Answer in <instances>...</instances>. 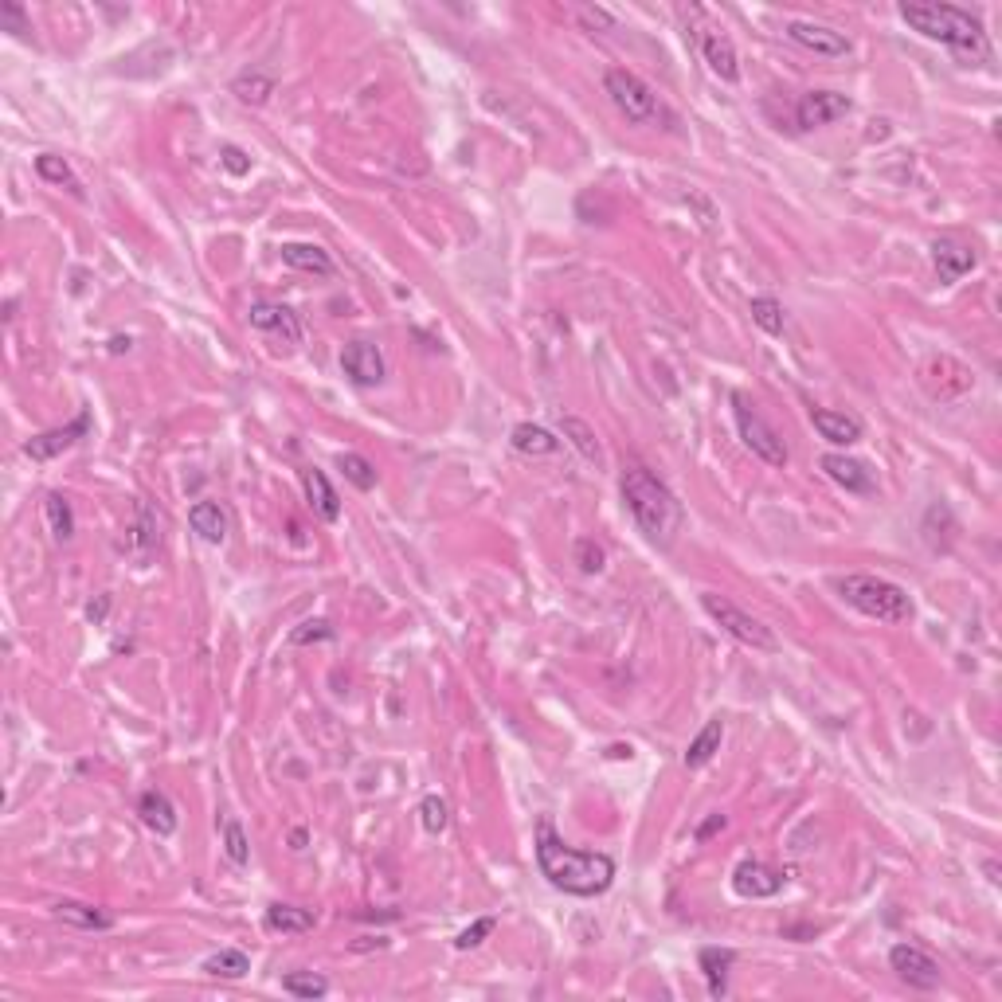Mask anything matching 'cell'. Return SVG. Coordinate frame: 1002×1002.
<instances>
[{
	"mask_svg": "<svg viewBox=\"0 0 1002 1002\" xmlns=\"http://www.w3.org/2000/svg\"><path fill=\"white\" fill-rule=\"evenodd\" d=\"M537 866L548 885L568 897H599L615 881V862L607 854L568 846L548 822L537 826Z\"/></svg>",
	"mask_w": 1002,
	"mask_h": 1002,
	"instance_id": "6da1fadb",
	"label": "cell"
},
{
	"mask_svg": "<svg viewBox=\"0 0 1002 1002\" xmlns=\"http://www.w3.org/2000/svg\"><path fill=\"white\" fill-rule=\"evenodd\" d=\"M623 501L650 545H674V537L682 533V501L674 498V490L662 478H654L646 466H627L623 470Z\"/></svg>",
	"mask_w": 1002,
	"mask_h": 1002,
	"instance_id": "7a4b0ae2",
	"label": "cell"
},
{
	"mask_svg": "<svg viewBox=\"0 0 1002 1002\" xmlns=\"http://www.w3.org/2000/svg\"><path fill=\"white\" fill-rule=\"evenodd\" d=\"M897 12H901V20L909 24L912 32L948 44L959 59L983 63L991 55V44H987V32H983L979 16H971L967 8H956V4H901Z\"/></svg>",
	"mask_w": 1002,
	"mask_h": 1002,
	"instance_id": "3957f363",
	"label": "cell"
},
{
	"mask_svg": "<svg viewBox=\"0 0 1002 1002\" xmlns=\"http://www.w3.org/2000/svg\"><path fill=\"white\" fill-rule=\"evenodd\" d=\"M834 592L842 595L854 611H862L877 623H909L912 619V599L901 584L881 580V576H866V572H850L834 580Z\"/></svg>",
	"mask_w": 1002,
	"mask_h": 1002,
	"instance_id": "277c9868",
	"label": "cell"
},
{
	"mask_svg": "<svg viewBox=\"0 0 1002 1002\" xmlns=\"http://www.w3.org/2000/svg\"><path fill=\"white\" fill-rule=\"evenodd\" d=\"M603 87L611 94V102L619 106V114L627 122H635V126H654V122L670 118V110L662 106V98L650 91L635 71H627V67H611L603 75Z\"/></svg>",
	"mask_w": 1002,
	"mask_h": 1002,
	"instance_id": "5b68a950",
	"label": "cell"
},
{
	"mask_svg": "<svg viewBox=\"0 0 1002 1002\" xmlns=\"http://www.w3.org/2000/svg\"><path fill=\"white\" fill-rule=\"evenodd\" d=\"M701 607H705V615H709L725 635L736 638L740 646H752V650H775V646H779L772 635V627H764L756 615L740 611V607H736L732 599H725V595L705 592L701 595Z\"/></svg>",
	"mask_w": 1002,
	"mask_h": 1002,
	"instance_id": "8992f818",
	"label": "cell"
},
{
	"mask_svg": "<svg viewBox=\"0 0 1002 1002\" xmlns=\"http://www.w3.org/2000/svg\"><path fill=\"white\" fill-rule=\"evenodd\" d=\"M732 408H736V427H740L744 447H748L756 458H764L768 466H787V447H783V439L775 435L772 423L756 411V404H752L744 392H736V396H732Z\"/></svg>",
	"mask_w": 1002,
	"mask_h": 1002,
	"instance_id": "52a82bcc",
	"label": "cell"
},
{
	"mask_svg": "<svg viewBox=\"0 0 1002 1002\" xmlns=\"http://www.w3.org/2000/svg\"><path fill=\"white\" fill-rule=\"evenodd\" d=\"M889 967L897 971V979H901V983H909V987H916V991H936V987H940V979H944L940 963L928 956V952L912 948V944H897V948L889 952Z\"/></svg>",
	"mask_w": 1002,
	"mask_h": 1002,
	"instance_id": "ba28073f",
	"label": "cell"
},
{
	"mask_svg": "<svg viewBox=\"0 0 1002 1002\" xmlns=\"http://www.w3.org/2000/svg\"><path fill=\"white\" fill-rule=\"evenodd\" d=\"M854 110V102L846 98V94L838 91H811L799 98V106H795V122L803 126V130H819V126H830V122H838V118H846Z\"/></svg>",
	"mask_w": 1002,
	"mask_h": 1002,
	"instance_id": "9c48e42d",
	"label": "cell"
},
{
	"mask_svg": "<svg viewBox=\"0 0 1002 1002\" xmlns=\"http://www.w3.org/2000/svg\"><path fill=\"white\" fill-rule=\"evenodd\" d=\"M87 431H91V415H87V411H79L67 427H55V431H44V435L28 439V443H24V455L36 458V462H47V458L71 451L79 439H87Z\"/></svg>",
	"mask_w": 1002,
	"mask_h": 1002,
	"instance_id": "30bf717a",
	"label": "cell"
},
{
	"mask_svg": "<svg viewBox=\"0 0 1002 1002\" xmlns=\"http://www.w3.org/2000/svg\"><path fill=\"white\" fill-rule=\"evenodd\" d=\"M787 40L807 47V51H815L822 59H842V55H850V40H846L842 32H834V28H826V24H811V20H791V24H787Z\"/></svg>",
	"mask_w": 1002,
	"mask_h": 1002,
	"instance_id": "8fae6325",
	"label": "cell"
},
{
	"mask_svg": "<svg viewBox=\"0 0 1002 1002\" xmlns=\"http://www.w3.org/2000/svg\"><path fill=\"white\" fill-rule=\"evenodd\" d=\"M341 368L357 388H376L384 380V353L372 341H349L341 353Z\"/></svg>",
	"mask_w": 1002,
	"mask_h": 1002,
	"instance_id": "7c38bea8",
	"label": "cell"
},
{
	"mask_svg": "<svg viewBox=\"0 0 1002 1002\" xmlns=\"http://www.w3.org/2000/svg\"><path fill=\"white\" fill-rule=\"evenodd\" d=\"M701 59L709 63V71L721 79V83H736L740 79V59H736V47L732 40L721 32V28H701Z\"/></svg>",
	"mask_w": 1002,
	"mask_h": 1002,
	"instance_id": "4fadbf2b",
	"label": "cell"
},
{
	"mask_svg": "<svg viewBox=\"0 0 1002 1002\" xmlns=\"http://www.w3.org/2000/svg\"><path fill=\"white\" fill-rule=\"evenodd\" d=\"M783 881H787V873L764 866V862H740L736 873H732V889H736L740 897H752V901L775 897V893L783 889Z\"/></svg>",
	"mask_w": 1002,
	"mask_h": 1002,
	"instance_id": "5bb4252c",
	"label": "cell"
},
{
	"mask_svg": "<svg viewBox=\"0 0 1002 1002\" xmlns=\"http://www.w3.org/2000/svg\"><path fill=\"white\" fill-rule=\"evenodd\" d=\"M247 318H251L255 329L274 333V337H282V341H290V345H298V341H302V321H298V314H294L290 306H278V302H255Z\"/></svg>",
	"mask_w": 1002,
	"mask_h": 1002,
	"instance_id": "9a60e30c",
	"label": "cell"
},
{
	"mask_svg": "<svg viewBox=\"0 0 1002 1002\" xmlns=\"http://www.w3.org/2000/svg\"><path fill=\"white\" fill-rule=\"evenodd\" d=\"M932 259H936L940 282H959L963 274H971L979 267V255L967 243H959V239H936L932 243Z\"/></svg>",
	"mask_w": 1002,
	"mask_h": 1002,
	"instance_id": "2e32d148",
	"label": "cell"
},
{
	"mask_svg": "<svg viewBox=\"0 0 1002 1002\" xmlns=\"http://www.w3.org/2000/svg\"><path fill=\"white\" fill-rule=\"evenodd\" d=\"M819 466L830 482H838V486L850 490V494H873V490H877V482H873V474L866 470V462H858V458L826 455Z\"/></svg>",
	"mask_w": 1002,
	"mask_h": 1002,
	"instance_id": "e0dca14e",
	"label": "cell"
},
{
	"mask_svg": "<svg viewBox=\"0 0 1002 1002\" xmlns=\"http://www.w3.org/2000/svg\"><path fill=\"white\" fill-rule=\"evenodd\" d=\"M811 423H815V431H819L822 439L834 443V447H850V443L862 439V419H854L846 411L811 408Z\"/></svg>",
	"mask_w": 1002,
	"mask_h": 1002,
	"instance_id": "ac0fdd59",
	"label": "cell"
},
{
	"mask_svg": "<svg viewBox=\"0 0 1002 1002\" xmlns=\"http://www.w3.org/2000/svg\"><path fill=\"white\" fill-rule=\"evenodd\" d=\"M188 525H192V533H196L200 541H208V545H224V541H228V513H224L216 501H196V505L188 509Z\"/></svg>",
	"mask_w": 1002,
	"mask_h": 1002,
	"instance_id": "d6986e66",
	"label": "cell"
},
{
	"mask_svg": "<svg viewBox=\"0 0 1002 1002\" xmlns=\"http://www.w3.org/2000/svg\"><path fill=\"white\" fill-rule=\"evenodd\" d=\"M137 815H141V822H145L153 834H161V838H169V834L177 830V807H173V799H169L165 791H145V795L137 799Z\"/></svg>",
	"mask_w": 1002,
	"mask_h": 1002,
	"instance_id": "ffe728a7",
	"label": "cell"
},
{
	"mask_svg": "<svg viewBox=\"0 0 1002 1002\" xmlns=\"http://www.w3.org/2000/svg\"><path fill=\"white\" fill-rule=\"evenodd\" d=\"M282 263L294 267V271L318 274V278L333 274V259L325 255V247H318V243H282Z\"/></svg>",
	"mask_w": 1002,
	"mask_h": 1002,
	"instance_id": "44dd1931",
	"label": "cell"
},
{
	"mask_svg": "<svg viewBox=\"0 0 1002 1002\" xmlns=\"http://www.w3.org/2000/svg\"><path fill=\"white\" fill-rule=\"evenodd\" d=\"M697 959H701L709 995H713V999H725V995H729V967L736 963V952H732V948H701V956Z\"/></svg>",
	"mask_w": 1002,
	"mask_h": 1002,
	"instance_id": "7402d4cb",
	"label": "cell"
},
{
	"mask_svg": "<svg viewBox=\"0 0 1002 1002\" xmlns=\"http://www.w3.org/2000/svg\"><path fill=\"white\" fill-rule=\"evenodd\" d=\"M721 740H725V721L717 717V721H709L705 729L689 740V748H685V768H705V764L721 752Z\"/></svg>",
	"mask_w": 1002,
	"mask_h": 1002,
	"instance_id": "603a6c76",
	"label": "cell"
},
{
	"mask_svg": "<svg viewBox=\"0 0 1002 1002\" xmlns=\"http://www.w3.org/2000/svg\"><path fill=\"white\" fill-rule=\"evenodd\" d=\"M509 443L521 455H556L560 451V439L552 431H545V427H537V423H517L513 435H509Z\"/></svg>",
	"mask_w": 1002,
	"mask_h": 1002,
	"instance_id": "cb8c5ba5",
	"label": "cell"
},
{
	"mask_svg": "<svg viewBox=\"0 0 1002 1002\" xmlns=\"http://www.w3.org/2000/svg\"><path fill=\"white\" fill-rule=\"evenodd\" d=\"M302 482H306L310 505L318 509L325 521H337V517H341V498H337V490L329 486V478H325L321 470H306V474H302Z\"/></svg>",
	"mask_w": 1002,
	"mask_h": 1002,
	"instance_id": "d4e9b609",
	"label": "cell"
},
{
	"mask_svg": "<svg viewBox=\"0 0 1002 1002\" xmlns=\"http://www.w3.org/2000/svg\"><path fill=\"white\" fill-rule=\"evenodd\" d=\"M55 916L67 920V924H75V928H87V932H106V928L114 924L110 912H98L94 905H79V901H59V905H55Z\"/></svg>",
	"mask_w": 1002,
	"mask_h": 1002,
	"instance_id": "484cf974",
	"label": "cell"
},
{
	"mask_svg": "<svg viewBox=\"0 0 1002 1002\" xmlns=\"http://www.w3.org/2000/svg\"><path fill=\"white\" fill-rule=\"evenodd\" d=\"M36 173H40V181L59 184V188H67L71 196H79V200H83V184H79V177L71 173V165H67L63 157H55V153H40V157H36Z\"/></svg>",
	"mask_w": 1002,
	"mask_h": 1002,
	"instance_id": "4316f807",
	"label": "cell"
},
{
	"mask_svg": "<svg viewBox=\"0 0 1002 1002\" xmlns=\"http://www.w3.org/2000/svg\"><path fill=\"white\" fill-rule=\"evenodd\" d=\"M560 431H564V439L580 451V455L588 458V462H603V447H599V439H595V431L584 423V419H576V415H564L560 419Z\"/></svg>",
	"mask_w": 1002,
	"mask_h": 1002,
	"instance_id": "83f0119b",
	"label": "cell"
},
{
	"mask_svg": "<svg viewBox=\"0 0 1002 1002\" xmlns=\"http://www.w3.org/2000/svg\"><path fill=\"white\" fill-rule=\"evenodd\" d=\"M44 513H47V525H51V537H55L59 545H67V541L75 537V513H71V501L63 498V494H47Z\"/></svg>",
	"mask_w": 1002,
	"mask_h": 1002,
	"instance_id": "f1b7e54d",
	"label": "cell"
},
{
	"mask_svg": "<svg viewBox=\"0 0 1002 1002\" xmlns=\"http://www.w3.org/2000/svg\"><path fill=\"white\" fill-rule=\"evenodd\" d=\"M263 924L271 932H310L314 928V912L298 909V905H271L267 916H263Z\"/></svg>",
	"mask_w": 1002,
	"mask_h": 1002,
	"instance_id": "f546056e",
	"label": "cell"
},
{
	"mask_svg": "<svg viewBox=\"0 0 1002 1002\" xmlns=\"http://www.w3.org/2000/svg\"><path fill=\"white\" fill-rule=\"evenodd\" d=\"M231 94H235L239 102H247V106H263V102L274 94V79L271 75H263V71H243V75L231 83Z\"/></svg>",
	"mask_w": 1002,
	"mask_h": 1002,
	"instance_id": "4dcf8cb0",
	"label": "cell"
},
{
	"mask_svg": "<svg viewBox=\"0 0 1002 1002\" xmlns=\"http://www.w3.org/2000/svg\"><path fill=\"white\" fill-rule=\"evenodd\" d=\"M204 971L216 975V979H243L251 971V959H247V952H239V948H224V952L204 959Z\"/></svg>",
	"mask_w": 1002,
	"mask_h": 1002,
	"instance_id": "1f68e13d",
	"label": "cell"
},
{
	"mask_svg": "<svg viewBox=\"0 0 1002 1002\" xmlns=\"http://www.w3.org/2000/svg\"><path fill=\"white\" fill-rule=\"evenodd\" d=\"M282 991L294 995V999H325L329 983L314 971H290V975H282Z\"/></svg>",
	"mask_w": 1002,
	"mask_h": 1002,
	"instance_id": "d6a6232c",
	"label": "cell"
},
{
	"mask_svg": "<svg viewBox=\"0 0 1002 1002\" xmlns=\"http://www.w3.org/2000/svg\"><path fill=\"white\" fill-rule=\"evenodd\" d=\"M134 545H137V552L141 556H149L153 548L161 545V517L141 501L137 505V529H134Z\"/></svg>",
	"mask_w": 1002,
	"mask_h": 1002,
	"instance_id": "836d02e7",
	"label": "cell"
},
{
	"mask_svg": "<svg viewBox=\"0 0 1002 1002\" xmlns=\"http://www.w3.org/2000/svg\"><path fill=\"white\" fill-rule=\"evenodd\" d=\"M224 854H228V862H235V866H247V862H251V842H247L243 822H235V819L224 822Z\"/></svg>",
	"mask_w": 1002,
	"mask_h": 1002,
	"instance_id": "e575fe53",
	"label": "cell"
},
{
	"mask_svg": "<svg viewBox=\"0 0 1002 1002\" xmlns=\"http://www.w3.org/2000/svg\"><path fill=\"white\" fill-rule=\"evenodd\" d=\"M752 321L764 329V333H772V337H779L783 333V306L775 302V298H752Z\"/></svg>",
	"mask_w": 1002,
	"mask_h": 1002,
	"instance_id": "d590c367",
	"label": "cell"
},
{
	"mask_svg": "<svg viewBox=\"0 0 1002 1002\" xmlns=\"http://www.w3.org/2000/svg\"><path fill=\"white\" fill-rule=\"evenodd\" d=\"M337 466L345 470V478H349L357 490H372V486H376V466H372L365 455H341L337 458Z\"/></svg>",
	"mask_w": 1002,
	"mask_h": 1002,
	"instance_id": "8d00e7d4",
	"label": "cell"
},
{
	"mask_svg": "<svg viewBox=\"0 0 1002 1002\" xmlns=\"http://www.w3.org/2000/svg\"><path fill=\"white\" fill-rule=\"evenodd\" d=\"M419 822H423L427 834H443L447 822H451V811H447V803H443L439 795H427V799L419 803Z\"/></svg>",
	"mask_w": 1002,
	"mask_h": 1002,
	"instance_id": "74e56055",
	"label": "cell"
},
{
	"mask_svg": "<svg viewBox=\"0 0 1002 1002\" xmlns=\"http://www.w3.org/2000/svg\"><path fill=\"white\" fill-rule=\"evenodd\" d=\"M576 564H580V572H588V576H595V572H603V564H607V552L603 548L595 545V541H576Z\"/></svg>",
	"mask_w": 1002,
	"mask_h": 1002,
	"instance_id": "f35d334b",
	"label": "cell"
},
{
	"mask_svg": "<svg viewBox=\"0 0 1002 1002\" xmlns=\"http://www.w3.org/2000/svg\"><path fill=\"white\" fill-rule=\"evenodd\" d=\"M0 28H4V32H16V36H28V32H32L28 12H24L20 4H12V0L0 4Z\"/></svg>",
	"mask_w": 1002,
	"mask_h": 1002,
	"instance_id": "ab89813d",
	"label": "cell"
},
{
	"mask_svg": "<svg viewBox=\"0 0 1002 1002\" xmlns=\"http://www.w3.org/2000/svg\"><path fill=\"white\" fill-rule=\"evenodd\" d=\"M490 932H494V920H490V916H482V920H474V924H470L466 932H458V936H455V948H458V952H470V948H478V944H482V940H486Z\"/></svg>",
	"mask_w": 1002,
	"mask_h": 1002,
	"instance_id": "60d3db41",
	"label": "cell"
},
{
	"mask_svg": "<svg viewBox=\"0 0 1002 1002\" xmlns=\"http://www.w3.org/2000/svg\"><path fill=\"white\" fill-rule=\"evenodd\" d=\"M325 638H333V627H329L325 619H310V623H302L298 631H290V642H294V646H310V642H325Z\"/></svg>",
	"mask_w": 1002,
	"mask_h": 1002,
	"instance_id": "b9f144b4",
	"label": "cell"
},
{
	"mask_svg": "<svg viewBox=\"0 0 1002 1002\" xmlns=\"http://www.w3.org/2000/svg\"><path fill=\"white\" fill-rule=\"evenodd\" d=\"M220 161H224V169L235 173V177H243V173L251 169V161H247V153H243L239 145H224V149H220Z\"/></svg>",
	"mask_w": 1002,
	"mask_h": 1002,
	"instance_id": "7bdbcfd3",
	"label": "cell"
},
{
	"mask_svg": "<svg viewBox=\"0 0 1002 1002\" xmlns=\"http://www.w3.org/2000/svg\"><path fill=\"white\" fill-rule=\"evenodd\" d=\"M725 822H729L725 815H709V819L697 826V834H693V838H697V842H709L717 830H725Z\"/></svg>",
	"mask_w": 1002,
	"mask_h": 1002,
	"instance_id": "ee69618b",
	"label": "cell"
},
{
	"mask_svg": "<svg viewBox=\"0 0 1002 1002\" xmlns=\"http://www.w3.org/2000/svg\"><path fill=\"white\" fill-rule=\"evenodd\" d=\"M130 345H134V341H130V337H114V341H110V353H126V349H130Z\"/></svg>",
	"mask_w": 1002,
	"mask_h": 1002,
	"instance_id": "f6af8a7d",
	"label": "cell"
},
{
	"mask_svg": "<svg viewBox=\"0 0 1002 1002\" xmlns=\"http://www.w3.org/2000/svg\"><path fill=\"white\" fill-rule=\"evenodd\" d=\"M290 842H294V850H302V846H306V830H294Z\"/></svg>",
	"mask_w": 1002,
	"mask_h": 1002,
	"instance_id": "bcb514c9",
	"label": "cell"
},
{
	"mask_svg": "<svg viewBox=\"0 0 1002 1002\" xmlns=\"http://www.w3.org/2000/svg\"><path fill=\"white\" fill-rule=\"evenodd\" d=\"M983 869H987V877H991V881H999V862H987Z\"/></svg>",
	"mask_w": 1002,
	"mask_h": 1002,
	"instance_id": "7dc6e473",
	"label": "cell"
}]
</instances>
